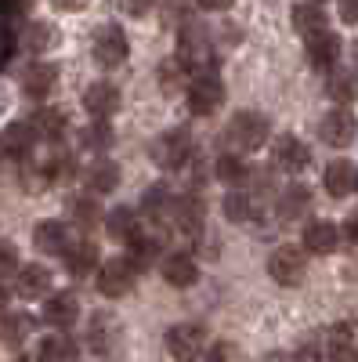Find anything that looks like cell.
Wrapping results in <instances>:
<instances>
[{"label":"cell","instance_id":"1","mask_svg":"<svg viewBox=\"0 0 358 362\" xmlns=\"http://www.w3.org/2000/svg\"><path fill=\"white\" fill-rule=\"evenodd\" d=\"M268 134H272L268 116L243 109V112L232 116V124H228V131H225V148H228L232 156H239V153H257V148L268 141Z\"/></svg>","mask_w":358,"mask_h":362},{"label":"cell","instance_id":"2","mask_svg":"<svg viewBox=\"0 0 358 362\" xmlns=\"http://www.w3.org/2000/svg\"><path fill=\"white\" fill-rule=\"evenodd\" d=\"M87 348L98 358H119L124 355V326L109 312H95L91 326H87Z\"/></svg>","mask_w":358,"mask_h":362},{"label":"cell","instance_id":"3","mask_svg":"<svg viewBox=\"0 0 358 362\" xmlns=\"http://www.w3.org/2000/svg\"><path fill=\"white\" fill-rule=\"evenodd\" d=\"M177 62L185 69H214V51H210V37H206V29L189 22L181 25V37H177Z\"/></svg>","mask_w":358,"mask_h":362},{"label":"cell","instance_id":"4","mask_svg":"<svg viewBox=\"0 0 358 362\" xmlns=\"http://www.w3.org/2000/svg\"><path fill=\"white\" fill-rule=\"evenodd\" d=\"M225 102V83L217 76V69H203L189 80V109L196 116H214Z\"/></svg>","mask_w":358,"mask_h":362},{"label":"cell","instance_id":"5","mask_svg":"<svg viewBox=\"0 0 358 362\" xmlns=\"http://www.w3.org/2000/svg\"><path fill=\"white\" fill-rule=\"evenodd\" d=\"M127 37H124V29H119L116 22H105L95 29V37H91V58L102 66V69H116V66H124L127 62Z\"/></svg>","mask_w":358,"mask_h":362},{"label":"cell","instance_id":"6","mask_svg":"<svg viewBox=\"0 0 358 362\" xmlns=\"http://www.w3.org/2000/svg\"><path fill=\"white\" fill-rule=\"evenodd\" d=\"M268 276H272L279 286H301L304 276H308V257L301 247L293 243H282L272 250V257H268Z\"/></svg>","mask_w":358,"mask_h":362},{"label":"cell","instance_id":"7","mask_svg":"<svg viewBox=\"0 0 358 362\" xmlns=\"http://www.w3.org/2000/svg\"><path fill=\"white\" fill-rule=\"evenodd\" d=\"M192 156V134L185 127H170L163 131L156 141H153V163L163 167V170H177L185 167Z\"/></svg>","mask_w":358,"mask_h":362},{"label":"cell","instance_id":"8","mask_svg":"<svg viewBox=\"0 0 358 362\" xmlns=\"http://www.w3.org/2000/svg\"><path fill=\"white\" fill-rule=\"evenodd\" d=\"M167 348L177 362H196L206 351V329L199 322H177L167 329Z\"/></svg>","mask_w":358,"mask_h":362},{"label":"cell","instance_id":"9","mask_svg":"<svg viewBox=\"0 0 358 362\" xmlns=\"http://www.w3.org/2000/svg\"><path fill=\"white\" fill-rule=\"evenodd\" d=\"M134 279H138V268L131 264V257H109L102 268H98V290L105 297H124L134 290Z\"/></svg>","mask_w":358,"mask_h":362},{"label":"cell","instance_id":"10","mask_svg":"<svg viewBox=\"0 0 358 362\" xmlns=\"http://www.w3.org/2000/svg\"><path fill=\"white\" fill-rule=\"evenodd\" d=\"M354 131H358V124H354V116L347 109H330V112L322 116V124H318V138L326 145H333V148L351 145L354 141Z\"/></svg>","mask_w":358,"mask_h":362},{"label":"cell","instance_id":"11","mask_svg":"<svg viewBox=\"0 0 358 362\" xmlns=\"http://www.w3.org/2000/svg\"><path fill=\"white\" fill-rule=\"evenodd\" d=\"M203 221H206V203L199 192H185L174 199V225L181 232L196 235V232H203Z\"/></svg>","mask_w":358,"mask_h":362},{"label":"cell","instance_id":"12","mask_svg":"<svg viewBox=\"0 0 358 362\" xmlns=\"http://www.w3.org/2000/svg\"><path fill=\"white\" fill-rule=\"evenodd\" d=\"M44 319L54 326V329H69L76 319H80V297L62 290V293H51L44 300Z\"/></svg>","mask_w":358,"mask_h":362},{"label":"cell","instance_id":"13","mask_svg":"<svg viewBox=\"0 0 358 362\" xmlns=\"http://www.w3.org/2000/svg\"><path fill=\"white\" fill-rule=\"evenodd\" d=\"M83 109L91 112L95 119H109L119 109V87H112L109 80L91 83V87H87V95H83Z\"/></svg>","mask_w":358,"mask_h":362},{"label":"cell","instance_id":"14","mask_svg":"<svg viewBox=\"0 0 358 362\" xmlns=\"http://www.w3.org/2000/svg\"><path fill=\"white\" fill-rule=\"evenodd\" d=\"M275 163L282 170H290V174H301L311 163V153H308V145L301 138L282 134V138H275Z\"/></svg>","mask_w":358,"mask_h":362},{"label":"cell","instance_id":"15","mask_svg":"<svg viewBox=\"0 0 358 362\" xmlns=\"http://www.w3.org/2000/svg\"><path fill=\"white\" fill-rule=\"evenodd\" d=\"M54 83H58V66H51V62H33L22 73V90L29 98H47Z\"/></svg>","mask_w":358,"mask_h":362},{"label":"cell","instance_id":"16","mask_svg":"<svg viewBox=\"0 0 358 362\" xmlns=\"http://www.w3.org/2000/svg\"><path fill=\"white\" fill-rule=\"evenodd\" d=\"M337 58H340V37L337 33H315V37H308V62L315 66V69H333L337 66Z\"/></svg>","mask_w":358,"mask_h":362},{"label":"cell","instance_id":"17","mask_svg":"<svg viewBox=\"0 0 358 362\" xmlns=\"http://www.w3.org/2000/svg\"><path fill=\"white\" fill-rule=\"evenodd\" d=\"M340 243V232L333 221H308L304 228V250L315 254V257H326V254H333Z\"/></svg>","mask_w":358,"mask_h":362},{"label":"cell","instance_id":"18","mask_svg":"<svg viewBox=\"0 0 358 362\" xmlns=\"http://www.w3.org/2000/svg\"><path fill=\"white\" fill-rule=\"evenodd\" d=\"M66 268H69L73 279L91 276V272L98 268V247H95V239H76V243H69V250H66Z\"/></svg>","mask_w":358,"mask_h":362},{"label":"cell","instance_id":"19","mask_svg":"<svg viewBox=\"0 0 358 362\" xmlns=\"http://www.w3.org/2000/svg\"><path fill=\"white\" fill-rule=\"evenodd\" d=\"M29 124H33L37 138L58 141V138H66V131H69V116H66V109H58V105H44V109L33 112Z\"/></svg>","mask_w":358,"mask_h":362},{"label":"cell","instance_id":"20","mask_svg":"<svg viewBox=\"0 0 358 362\" xmlns=\"http://www.w3.org/2000/svg\"><path fill=\"white\" fill-rule=\"evenodd\" d=\"M163 279H167L170 286H177V290L196 286V279H199L196 257H192V254H170V257L163 261Z\"/></svg>","mask_w":358,"mask_h":362},{"label":"cell","instance_id":"21","mask_svg":"<svg viewBox=\"0 0 358 362\" xmlns=\"http://www.w3.org/2000/svg\"><path fill=\"white\" fill-rule=\"evenodd\" d=\"M322 181H326V192L337 196V199H344L351 189H358V170H354L351 160H333L330 167H326Z\"/></svg>","mask_w":358,"mask_h":362},{"label":"cell","instance_id":"22","mask_svg":"<svg viewBox=\"0 0 358 362\" xmlns=\"http://www.w3.org/2000/svg\"><path fill=\"white\" fill-rule=\"evenodd\" d=\"M51 268L44 264H22L18 268V293L25 300H37V297H47L51 293Z\"/></svg>","mask_w":358,"mask_h":362},{"label":"cell","instance_id":"23","mask_svg":"<svg viewBox=\"0 0 358 362\" xmlns=\"http://www.w3.org/2000/svg\"><path fill=\"white\" fill-rule=\"evenodd\" d=\"M87 189L98 192V196L116 192V189H119V163H116V160H109V156L95 160L91 167H87Z\"/></svg>","mask_w":358,"mask_h":362},{"label":"cell","instance_id":"24","mask_svg":"<svg viewBox=\"0 0 358 362\" xmlns=\"http://www.w3.org/2000/svg\"><path fill=\"white\" fill-rule=\"evenodd\" d=\"M33 243L40 254H66L69 250V232L62 221H40L33 228Z\"/></svg>","mask_w":358,"mask_h":362},{"label":"cell","instance_id":"25","mask_svg":"<svg viewBox=\"0 0 358 362\" xmlns=\"http://www.w3.org/2000/svg\"><path fill=\"white\" fill-rule=\"evenodd\" d=\"M275 206H279V218H282V221H297L301 214H308V210H311V192L293 181V185H286V189L279 192V203H275Z\"/></svg>","mask_w":358,"mask_h":362},{"label":"cell","instance_id":"26","mask_svg":"<svg viewBox=\"0 0 358 362\" xmlns=\"http://www.w3.org/2000/svg\"><path fill=\"white\" fill-rule=\"evenodd\" d=\"M141 214L153 225H167V218H174V196L167 192V185H153L141 199Z\"/></svg>","mask_w":358,"mask_h":362},{"label":"cell","instance_id":"27","mask_svg":"<svg viewBox=\"0 0 358 362\" xmlns=\"http://www.w3.org/2000/svg\"><path fill=\"white\" fill-rule=\"evenodd\" d=\"M0 141H4V153H11V156H29V153H33V145H37V131H33V124H29V119H25V124H22V119H18V124H11L8 131H4V138H0Z\"/></svg>","mask_w":358,"mask_h":362},{"label":"cell","instance_id":"28","mask_svg":"<svg viewBox=\"0 0 358 362\" xmlns=\"http://www.w3.org/2000/svg\"><path fill=\"white\" fill-rule=\"evenodd\" d=\"M105 228L112 239H124V243H131V239L138 235V210L134 206H112L105 214Z\"/></svg>","mask_w":358,"mask_h":362},{"label":"cell","instance_id":"29","mask_svg":"<svg viewBox=\"0 0 358 362\" xmlns=\"http://www.w3.org/2000/svg\"><path fill=\"white\" fill-rule=\"evenodd\" d=\"M293 29H297L301 37L326 33V11H322V4H311V0L297 4V8H293Z\"/></svg>","mask_w":358,"mask_h":362},{"label":"cell","instance_id":"30","mask_svg":"<svg viewBox=\"0 0 358 362\" xmlns=\"http://www.w3.org/2000/svg\"><path fill=\"white\" fill-rule=\"evenodd\" d=\"M322 355L333 358V362L354 355V348H351V326H347V322H337V326H330V329L322 334Z\"/></svg>","mask_w":358,"mask_h":362},{"label":"cell","instance_id":"31","mask_svg":"<svg viewBox=\"0 0 358 362\" xmlns=\"http://www.w3.org/2000/svg\"><path fill=\"white\" fill-rule=\"evenodd\" d=\"M221 210H225V218L235 221V225H243V221H250V218L257 214V210H253V196L243 192V189H232V192L221 199Z\"/></svg>","mask_w":358,"mask_h":362},{"label":"cell","instance_id":"32","mask_svg":"<svg viewBox=\"0 0 358 362\" xmlns=\"http://www.w3.org/2000/svg\"><path fill=\"white\" fill-rule=\"evenodd\" d=\"M58 44V33H54V25L47 22H33L29 29H22V47H29L33 54H44Z\"/></svg>","mask_w":358,"mask_h":362},{"label":"cell","instance_id":"33","mask_svg":"<svg viewBox=\"0 0 358 362\" xmlns=\"http://www.w3.org/2000/svg\"><path fill=\"white\" fill-rule=\"evenodd\" d=\"M29 334H33V315H25V312H15L4 319V326H0V337H4L8 344H22Z\"/></svg>","mask_w":358,"mask_h":362},{"label":"cell","instance_id":"34","mask_svg":"<svg viewBox=\"0 0 358 362\" xmlns=\"http://www.w3.org/2000/svg\"><path fill=\"white\" fill-rule=\"evenodd\" d=\"M160 257V239L156 235H134L131 239V264L134 268H145Z\"/></svg>","mask_w":358,"mask_h":362},{"label":"cell","instance_id":"35","mask_svg":"<svg viewBox=\"0 0 358 362\" xmlns=\"http://www.w3.org/2000/svg\"><path fill=\"white\" fill-rule=\"evenodd\" d=\"M217 177L225 181V185H243V181L250 177V170H246V163L239 160V156H232V153H221V160H217Z\"/></svg>","mask_w":358,"mask_h":362},{"label":"cell","instance_id":"36","mask_svg":"<svg viewBox=\"0 0 358 362\" xmlns=\"http://www.w3.org/2000/svg\"><path fill=\"white\" fill-rule=\"evenodd\" d=\"M73 341L66 337V334H54V337H47L44 344H40V362H69L73 358Z\"/></svg>","mask_w":358,"mask_h":362},{"label":"cell","instance_id":"37","mask_svg":"<svg viewBox=\"0 0 358 362\" xmlns=\"http://www.w3.org/2000/svg\"><path fill=\"white\" fill-rule=\"evenodd\" d=\"M80 141L91 148V153H109V145H112V127L105 124V119H95V124L80 134Z\"/></svg>","mask_w":358,"mask_h":362},{"label":"cell","instance_id":"38","mask_svg":"<svg viewBox=\"0 0 358 362\" xmlns=\"http://www.w3.org/2000/svg\"><path fill=\"white\" fill-rule=\"evenodd\" d=\"M69 214H73V221H76L80 228H91V225L105 221L102 210H98V203H91V199H73V203H69Z\"/></svg>","mask_w":358,"mask_h":362},{"label":"cell","instance_id":"39","mask_svg":"<svg viewBox=\"0 0 358 362\" xmlns=\"http://www.w3.org/2000/svg\"><path fill=\"white\" fill-rule=\"evenodd\" d=\"M185 66L177 62V58H170V62H163L160 66V83H163V90L170 95V90H177V87H185Z\"/></svg>","mask_w":358,"mask_h":362},{"label":"cell","instance_id":"40","mask_svg":"<svg viewBox=\"0 0 358 362\" xmlns=\"http://www.w3.org/2000/svg\"><path fill=\"white\" fill-rule=\"evenodd\" d=\"M330 98H337V102H351V98H354V80H351V73H340V76L330 80Z\"/></svg>","mask_w":358,"mask_h":362},{"label":"cell","instance_id":"41","mask_svg":"<svg viewBox=\"0 0 358 362\" xmlns=\"http://www.w3.org/2000/svg\"><path fill=\"white\" fill-rule=\"evenodd\" d=\"M163 22L167 25H189V4H185V0H167Z\"/></svg>","mask_w":358,"mask_h":362},{"label":"cell","instance_id":"42","mask_svg":"<svg viewBox=\"0 0 358 362\" xmlns=\"http://www.w3.org/2000/svg\"><path fill=\"white\" fill-rule=\"evenodd\" d=\"M206 362H243V358H239V351H235V344H214L210 348V355H206Z\"/></svg>","mask_w":358,"mask_h":362},{"label":"cell","instance_id":"43","mask_svg":"<svg viewBox=\"0 0 358 362\" xmlns=\"http://www.w3.org/2000/svg\"><path fill=\"white\" fill-rule=\"evenodd\" d=\"M153 4H156V0H119V8H124L127 15H134V18L148 15V11H153Z\"/></svg>","mask_w":358,"mask_h":362},{"label":"cell","instance_id":"44","mask_svg":"<svg viewBox=\"0 0 358 362\" xmlns=\"http://www.w3.org/2000/svg\"><path fill=\"white\" fill-rule=\"evenodd\" d=\"M18 272L22 264H18V254H15V247H8V243H0V272Z\"/></svg>","mask_w":358,"mask_h":362},{"label":"cell","instance_id":"45","mask_svg":"<svg viewBox=\"0 0 358 362\" xmlns=\"http://www.w3.org/2000/svg\"><path fill=\"white\" fill-rule=\"evenodd\" d=\"M340 18L347 25H358V0H340Z\"/></svg>","mask_w":358,"mask_h":362},{"label":"cell","instance_id":"46","mask_svg":"<svg viewBox=\"0 0 358 362\" xmlns=\"http://www.w3.org/2000/svg\"><path fill=\"white\" fill-rule=\"evenodd\" d=\"M196 4H199L203 11H228L235 0H196Z\"/></svg>","mask_w":358,"mask_h":362},{"label":"cell","instance_id":"47","mask_svg":"<svg viewBox=\"0 0 358 362\" xmlns=\"http://www.w3.org/2000/svg\"><path fill=\"white\" fill-rule=\"evenodd\" d=\"M25 11V0H0V15H18Z\"/></svg>","mask_w":358,"mask_h":362},{"label":"cell","instance_id":"48","mask_svg":"<svg viewBox=\"0 0 358 362\" xmlns=\"http://www.w3.org/2000/svg\"><path fill=\"white\" fill-rule=\"evenodd\" d=\"M51 4L58 11H80V8H87V0H51Z\"/></svg>","mask_w":358,"mask_h":362},{"label":"cell","instance_id":"49","mask_svg":"<svg viewBox=\"0 0 358 362\" xmlns=\"http://www.w3.org/2000/svg\"><path fill=\"white\" fill-rule=\"evenodd\" d=\"M344 232H347V239H351V243H358V218H351Z\"/></svg>","mask_w":358,"mask_h":362},{"label":"cell","instance_id":"50","mask_svg":"<svg viewBox=\"0 0 358 362\" xmlns=\"http://www.w3.org/2000/svg\"><path fill=\"white\" fill-rule=\"evenodd\" d=\"M11 54V40L4 37V33H0V62H4V58Z\"/></svg>","mask_w":358,"mask_h":362},{"label":"cell","instance_id":"51","mask_svg":"<svg viewBox=\"0 0 358 362\" xmlns=\"http://www.w3.org/2000/svg\"><path fill=\"white\" fill-rule=\"evenodd\" d=\"M4 305H8V290H4V283H0V312H4Z\"/></svg>","mask_w":358,"mask_h":362},{"label":"cell","instance_id":"52","mask_svg":"<svg viewBox=\"0 0 358 362\" xmlns=\"http://www.w3.org/2000/svg\"><path fill=\"white\" fill-rule=\"evenodd\" d=\"M354 362H358V348H354Z\"/></svg>","mask_w":358,"mask_h":362},{"label":"cell","instance_id":"53","mask_svg":"<svg viewBox=\"0 0 358 362\" xmlns=\"http://www.w3.org/2000/svg\"><path fill=\"white\" fill-rule=\"evenodd\" d=\"M0 153H4V141H0Z\"/></svg>","mask_w":358,"mask_h":362},{"label":"cell","instance_id":"54","mask_svg":"<svg viewBox=\"0 0 358 362\" xmlns=\"http://www.w3.org/2000/svg\"><path fill=\"white\" fill-rule=\"evenodd\" d=\"M311 4H322V0H311Z\"/></svg>","mask_w":358,"mask_h":362}]
</instances>
